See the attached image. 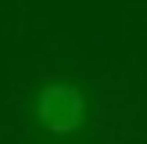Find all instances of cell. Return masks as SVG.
<instances>
[{"label": "cell", "mask_w": 147, "mask_h": 144, "mask_svg": "<svg viewBox=\"0 0 147 144\" xmlns=\"http://www.w3.org/2000/svg\"><path fill=\"white\" fill-rule=\"evenodd\" d=\"M25 115L43 141H72L90 115V101L76 79H47L32 90Z\"/></svg>", "instance_id": "cell-1"}]
</instances>
